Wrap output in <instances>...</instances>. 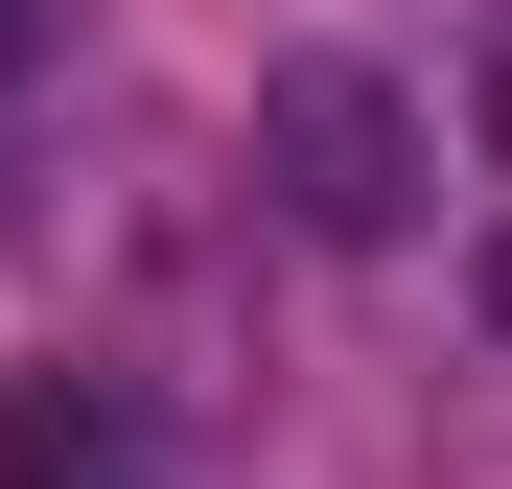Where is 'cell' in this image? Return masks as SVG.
I'll list each match as a JSON object with an SVG mask.
<instances>
[{"instance_id": "cell-1", "label": "cell", "mask_w": 512, "mask_h": 489, "mask_svg": "<svg viewBox=\"0 0 512 489\" xmlns=\"http://www.w3.org/2000/svg\"><path fill=\"white\" fill-rule=\"evenodd\" d=\"M256 187H280V233H326V257H373V233H419V94L350 47L256 70Z\"/></svg>"}, {"instance_id": "cell-2", "label": "cell", "mask_w": 512, "mask_h": 489, "mask_svg": "<svg viewBox=\"0 0 512 489\" xmlns=\"http://www.w3.org/2000/svg\"><path fill=\"white\" fill-rule=\"evenodd\" d=\"M0 70H47V0H0Z\"/></svg>"}, {"instance_id": "cell-3", "label": "cell", "mask_w": 512, "mask_h": 489, "mask_svg": "<svg viewBox=\"0 0 512 489\" xmlns=\"http://www.w3.org/2000/svg\"><path fill=\"white\" fill-rule=\"evenodd\" d=\"M489 350H512V233H489Z\"/></svg>"}, {"instance_id": "cell-4", "label": "cell", "mask_w": 512, "mask_h": 489, "mask_svg": "<svg viewBox=\"0 0 512 489\" xmlns=\"http://www.w3.org/2000/svg\"><path fill=\"white\" fill-rule=\"evenodd\" d=\"M489 163H512V47H489Z\"/></svg>"}, {"instance_id": "cell-5", "label": "cell", "mask_w": 512, "mask_h": 489, "mask_svg": "<svg viewBox=\"0 0 512 489\" xmlns=\"http://www.w3.org/2000/svg\"><path fill=\"white\" fill-rule=\"evenodd\" d=\"M47 489H140V466H117V443H94V466H47Z\"/></svg>"}]
</instances>
